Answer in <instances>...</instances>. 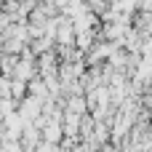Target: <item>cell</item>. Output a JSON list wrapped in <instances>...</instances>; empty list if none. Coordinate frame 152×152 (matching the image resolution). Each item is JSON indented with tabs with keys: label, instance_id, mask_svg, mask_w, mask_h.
Instances as JSON below:
<instances>
[{
	"label": "cell",
	"instance_id": "1",
	"mask_svg": "<svg viewBox=\"0 0 152 152\" xmlns=\"http://www.w3.org/2000/svg\"><path fill=\"white\" fill-rule=\"evenodd\" d=\"M43 99H37V96H32V94H27L21 102H19V112H21V118L27 120V123H35L40 115H43Z\"/></svg>",
	"mask_w": 152,
	"mask_h": 152
},
{
	"label": "cell",
	"instance_id": "2",
	"mask_svg": "<svg viewBox=\"0 0 152 152\" xmlns=\"http://www.w3.org/2000/svg\"><path fill=\"white\" fill-rule=\"evenodd\" d=\"M96 43V29H77L75 35V48H80L83 53H88Z\"/></svg>",
	"mask_w": 152,
	"mask_h": 152
},
{
	"label": "cell",
	"instance_id": "3",
	"mask_svg": "<svg viewBox=\"0 0 152 152\" xmlns=\"http://www.w3.org/2000/svg\"><path fill=\"white\" fill-rule=\"evenodd\" d=\"M136 69H139V72H136L134 77H136L139 83H144V80L150 83V80H152V51L142 56V61H139V67H136Z\"/></svg>",
	"mask_w": 152,
	"mask_h": 152
},
{
	"label": "cell",
	"instance_id": "4",
	"mask_svg": "<svg viewBox=\"0 0 152 152\" xmlns=\"http://www.w3.org/2000/svg\"><path fill=\"white\" fill-rule=\"evenodd\" d=\"M0 152H27V147L21 144V139H3Z\"/></svg>",
	"mask_w": 152,
	"mask_h": 152
}]
</instances>
